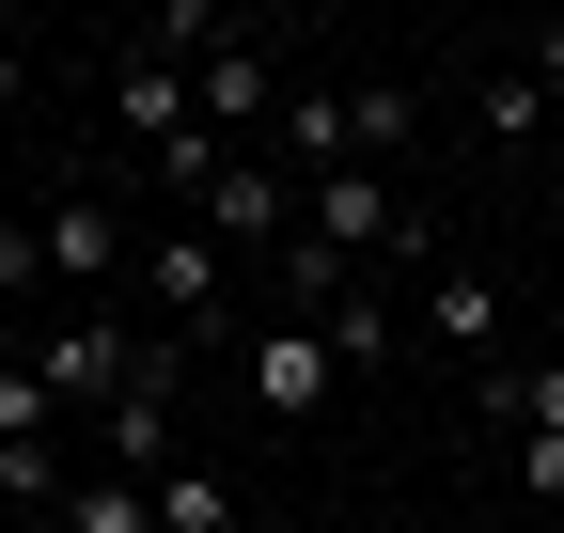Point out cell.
<instances>
[{"instance_id":"14","label":"cell","mask_w":564,"mask_h":533,"mask_svg":"<svg viewBox=\"0 0 564 533\" xmlns=\"http://www.w3.org/2000/svg\"><path fill=\"white\" fill-rule=\"evenodd\" d=\"M141 502H158V533H236V487H220V471H188V455H173Z\"/></svg>"},{"instance_id":"3","label":"cell","mask_w":564,"mask_h":533,"mask_svg":"<svg viewBox=\"0 0 564 533\" xmlns=\"http://www.w3.org/2000/svg\"><path fill=\"white\" fill-rule=\"evenodd\" d=\"M32 377H47V409H110V392L141 377V346H126V314L95 298V314H63L47 346H32Z\"/></svg>"},{"instance_id":"16","label":"cell","mask_w":564,"mask_h":533,"mask_svg":"<svg viewBox=\"0 0 564 533\" xmlns=\"http://www.w3.org/2000/svg\"><path fill=\"white\" fill-rule=\"evenodd\" d=\"M314 329H329V361H345V377H392V314H377V298H329Z\"/></svg>"},{"instance_id":"15","label":"cell","mask_w":564,"mask_h":533,"mask_svg":"<svg viewBox=\"0 0 564 533\" xmlns=\"http://www.w3.org/2000/svg\"><path fill=\"white\" fill-rule=\"evenodd\" d=\"M408 126H423V110H408L392 79H361V95H345V157H361V173H377V157H408Z\"/></svg>"},{"instance_id":"12","label":"cell","mask_w":564,"mask_h":533,"mask_svg":"<svg viewBox=\"0 0 564 533\" xmlns=\"http://www.w3.org/2000/svg\"><path fill=\"white\" fill-rule=\"evenodd\" d=\"M47 533H158V502H141L126 471H63V502H47Z\"/></svg>"},{"instance_id":"1","label":"cell","mask_w":564,"mask_h":533,"mask_svg":"<svg viewBox=\"0 0 564 533\" xmlns=\"http://www.w3.org/2000/svg\"><path fill=\"white\" fill-rule=\"evenodd\" d=\"M299 236L345 251V266H361V251H440V220H423L392 173H314V188H299Z\"/></svg>"},{"instance_id":"17","label":"cell","mask_w":564,"mask_h":533,"mask_svg":"<svg viewBox=\"0 0 564 533\" xmlns=\"http://www.w3.org/2000/svg\"><path fill=\"white\" fill-rule=\"evenodd\" d=\"M0 298H47V266H32V220H0Z\"/></svg>"},{"instance_id":"2","label":"cell","mask_w":564,"mask_h":533,"mask_svg":"<svg viewBox=\"0 0 564 533\" xmlns=\"http://www.w3.org/2000/svg\"><path fill=\"white\" fill-rule=\"evenodd\" d=\"M32 266H47L63 314H95V298L126 283V205H110V188H63V205L32 220Z\"/></svg>"},{"instance_id":"19","label":"cell","mask_w":564,"mask_h":533,"mask_svg":"<svg viewBox=\"0 0 564 533\" xmlns=\"http://www.w3.org/2000/svg\"><path fill=\"white\" fill-rule=\"evenodd\" d=\"M17 79H32V63H17V47H0V110H17Z\"/></svg>"},{"instance_id":"9","label":"cell","mask_w":564,"mask_h":533,"mask_svg":"<svg viewBox=\"0 0 564 533\" xmlns=\"http://www.w3.org/2000/svg\"><path fill=\"white\" fill-rule=\"evenodd\" d=\"M204 236H220V251H282V236H299V205H282V173H220V188H204Z\"/></svg>"},{"instance_id":"4","label":"cell","mask_w":564,"mask_h":533,"mask_svg":"<svg viewBox=\"0 0 564 533\" xmlns=\"http://www.w3.org/2000/svg\"><path fill=\"white\" fill-rule=\"evenodd\" d=\"M95 471H126V487H158V471H173V346L95 409Z\"/></svg>"},{"instance_id":"6","label":"cell","mask_w":564,"mask_h":533,"mask_svg":"<svg viewBox=\"0 0 564 533\" xmlns=\"http://www.w3.org/2000/svg\"><path fill=\"white\" fill-rule=\"evenodd\" d=\"M502 314H518V298H502V283H486V266H440V283H423V329H440V346H455L470 377H486V361H502Z\"/></svg>"},{"instance_id":"18","label":"cell","mask_w":564,"mask_h":533,"mask_svg":"<svg viewBox=\"0 0 564 533\" xmlns=\"http://www.w3.org/2000/svg\"><path fill=\"white\" fill-rule=\"evenodd\" d=\"M518 487H533V502H564V439H518Z\"/></svg>"},{"instance_id":"7","label":"cell","mask_w":564,"mask_h":533,"mask_svg":"<svg viewBox=\"0 0 564 533\" xmlns=\"http://www.w3.org/2000/svg\"><path fill=\"white\" fill-rule=\"evenodd\" d=\"M141 298H158L173 329H220V236H204V220L158 236V251H141Z\"/></svg>"},{"instance_id":"13","label":"cell","mask_w":564,"mask_h":533,"mask_svg":"<svg viewBox=\"0 0 564 533\" xmlns=\"http://www.w3.org/2000/svg\"><path fill=\"white\" fill-rule=\"evenodd\" d=\"M470 110H486V142H502V157H533V142H549V95H533V63H486V95H470Z\"/></svg>"},{"instance_id":"10","label":"cell","mask_w":564,"mask_h":533,"mask_svg":"<svg viewBox=\"0 0 564 533\" xmlns=\"http://www.w3.org/2000/svg\"><path fill=\"white\" fill-rule=\"evenodd\" d=\"M486 424H518V439H564V361H486Z\"/></svg>"},{"instance_id":"8","label":"cell","mask_w":564,"mask_h":533,"mask_svg":"<svg viewBox=\"0 0 564 533\" xmlns=\"http://www.w3.org/2000/svg\"><path fill=\"white\" fill-rule=\"evenodd\" d=\"M110 110H126V142H141V157H158V142H188V126H204L188 63H110Z\"/></svg>"},{"instance_id":"5","label":"cell","mask_w":564,"mask_h":533,"mask_svg":"<svg viewBox=\"0 0 564 533\" xmlns=\"http://www.w3.org/2000/svg\"><path fill=\"white\" fill-rule=\"evenodd\" d=\"M329 392H345V361H329V329H314V314H282L267 346H251V409H267V424H314Z\"/></svg>"},{"instance_id":"11","label":"cell","mask_w":564,"mask_h":533,"mask_svg":"<svg viewBox=\"0 0 564 533\" xmlns=\"http://www.w3.org/2000/svg\"><path fill=\"white\" fill-rule=\"evenodd\" d=\"M188 95H204V142H236V126H267V32H251V47H220V63H204Z\"/></svg>"}]
</instances>
